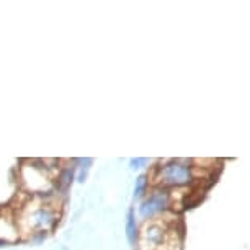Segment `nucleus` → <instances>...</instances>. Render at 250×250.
<instances>
[{
  "instance_id": "f257e3e1",
  "label": "nucleus",
  "mask_w": 250,
  "mask_h": 250,
  "mask_svg": "<svg viewBox=\"0 0 250 250\" xmlns=\"http://www.w3.org/2000/svg\"><path fill=\"white\" fill-rule=\"evenodd\" d=\"M159 187L167 188V187H187L191 185L195 180L193 175V167L188 164L182 162V160H170V162L164 164L162 167H159L157 175H155Z\"/></svg>"
},
{
  "instance_id": "f03ea898",
  "label": "nucleus",
  "mask_w": 250,
  "mask_h": 250,
  "mask_svg": "<svg viewBox=\"0 0 250 250\" xmlns=\"http://www.w3.org/2000/svg\"><path fill=\"white\" fill-rule=\"evenodd\" d=\"M170 205H172V196H170V193H168V190H165V188H155V190L141 203L139 211H138L139 218L144 219L146 223L152 221L155 216L164 214L165 211L170 209Z\"/></svg>"
},
{
  "instance_id": "7ed1b4c3",
  "label": "nucleus",
  "mask_w": 250,
  "mask_h": 250,
  "mask_svg": "<svg viewBox=\"0 0 250 250\" xmlns=\"http://www.w3.org/2000/svg\"><path fill=\"white\" fill-rule=\"evenodd\" d=\"M26 228L31 230L33 234L40 232V234H44L46 230H51L58 223V213L49 208L48 205H41L35 208L33 211L26 214Z\"/></svg>"
},
{
  "instance_id": "20e7f679",
  "label": "nucleus",
  "mask_w": 250,
  "mask_h": 250,
  "mask_svg": "<svg viewBox=\"0 0 250 250\" xmlns=\"http://www.w3.org/2000/svg\"><path fill=\"white\" fill-rule=\"evenodd\" d=\"M168 229L160 223H146L143 232H139L138 244L147 245L144 250H160V245H167Z\"/></svg>"
},
{
  "instance_id": "39448f33",
  "label": "nucleus",
  "mask_w": 250,
  "mask_h": 250,
  "mask_svg": "<svg viewBox=\"0 0 250 250\" xmlns=\"http://www.w3.org/2000/svg\"><path fill=\"white\" fill-rule=\"evenodd\" d=\"M74 172H75L74 165L64 167L62 170L59 172L58 178H56V190H58L61 195H65V193L69 191V188L72 185V180H74Z\"/></svg>"
},
{
  "instance_id": "423d86ee",
  "label": "nucleus",
  "mask_w": 250,
  "mask_h": 250,
  "mask_svg": "<svg viewBox=\"0 0 250 250\" xmlns=\"http://www.w3.org/2000/svg\"><path fill=\"white\" fill-rule=\"evenodd\" d=\"M126 235H128V240L131 245L138 244V237H139V226L138 221H136V213L134 209L128 211V219H126Z\"/></svg>"
},
{
  "instance_id": "0eeeda50",
  "label": "nucleus",
  "mask_w": 250,
  "mask_h": 250,
  "mask_svg": "<svg viewBox=\"0 0 250 250\" xmlns=\"http://www.w3.org/2000/svg\"><path fill=\"white\" fill-rule=\"evenodd\" d=\"M149 190V175L147 173H143V175H139L136 178V187H134V198L136 200H139V198H143L146 193Z\"/></svg>"
},
{
  "instance_id": "6e6552de",
  "label": "nucleus",
  "mask_w": 250,
  "mask_h": 250,
  "mask_svg": "<svg viewBox=\"0 0 250 250\" xmlns=\"http://www.w3.org/2000/svg\"><path fill=\"white\" fill-rule=\"evenodd\" d=\"M75 162L79 164V175H77V180L80 183H83L87 180V175H88V170H90V167H92V164H93V160L92 159H79V160H75Z\"/></svg>"
},
{
  "instance_id": "1a4fd4ad",
  "label": "nucleus",
  "mask_w": 250,
  "mask_h": 250,
  "mask_svg": "<svg viewBox=\"0 0 250 250\" xmlns=\"http://www.w3.org/2000/svg\"><path fill=\"white\" fill-rule=\"evenodd\" d=\"M149 164H150V160L144 159V157H136V159L129 160L131 170H139V168H143V167H146V165H149Z\"/></svg>"
},
{
  "instance_id": "9d476101",
  "label": "nucleus",
  "mask_w": 250,
  "mask_h": 250,
  "mask_svg": "<svg viewBox=\"0 0 250 250\" xmlns=\"http://www.w3.org/2000/svg\"><path fill=\"white\" fill-rule=\"evenodd\" d=\"M2 245H3V242H0V247H2Z\"/></svg>"
}]
</instances>
